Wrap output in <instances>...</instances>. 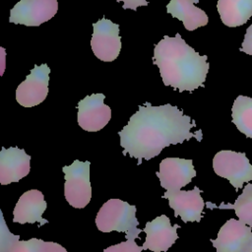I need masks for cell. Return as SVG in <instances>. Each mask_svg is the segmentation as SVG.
I'll use <instances>...</instances> for the list:
<instances>
[{
  "instance_id": "obj_20",
  "label": "cell",
  "mask_w": 252,
  "mask_h": 252,
  "mask_svg": "<svg viewBox=\"0 0 252 252\" xmlns=\"http://www.w3.org/2000/svg\"><path fill=\"white\" fill-rule=\"evenodd\" d=\"M20 239V235H14L10 232L1 212V224H0V252H9L10 248Z\"/></svg>"
},
{
  "instance_id": "obj_16",
  "label": "cell",
  "mask_w": 252,
  "mask_h": 252,
  "mask_svg": "<svg viewBox=\"0 0 252 252\" xmlns=\"http://www.w3.org/2000/svg\"><path fill=\"white\" fill-rule=\"evenodd\" d=\"M199 0H170L166 11L180 20L187 31H194L208 24V16L202 9L195 6Z\"/></svg>"
},
{
  "instance_id": "obj_4",
  "label": "cell",
  "mask_w": 252,
  "mask_h": 252,
  "mask_svg": "<svg viewBox=\"0 0 252 252\" xmlns=\"http://www.w3.org/2000/svg\"><path fill=\"white\" fill-rule=\"evenodd\" d=\"M90 161L76 159L71 165L62 167L65 174L64 196L67 202L74 208H85L92 198V186L90 182Z\"/></svg>"
},
{
  "instance_id": "obj_7",
  "label": "cell",
  "mask_w": 252,
  "mask_h": 252,
  "mask_svg": "<svg viewBox=\"0 0 252 252\" xmlns=\"http://www.w3.org/2000/svg\"><path fill=\"white\" fill-rule=\"evenodd\" d=\"M57 11V0H20L10 11L9 22L38 27L53 18Z\"/></svg>"
},
{
  "instance_id": "obj_21",
  "label": "cell",
  "mask_w": 252,
  "mask_h": 252,
  "mask_svg": "<svg viewBox=\"0 0 252 252\" xmlns=\"http://www.w3.org/2000/svg\"><path fill=\"white\" fill-rule=\"evenodd\" d=\"M41 239L32 238L29 240H17L9 252H38Z\"/></svg>"
},
{
  "instance_id": "obj_18",
  "label": "cell",
  "mask_w": 252,
  "mask_h": 252,
  "mask_svg": "<svg viewBox=\"0 0 252 252\" xmlns=\"http://www.w3.org/2000/svg\"><path fill=\"white\" fill-rule=\"evenodd\" d=\"M206 206L211 210H234L239 220L252 227V183H248L243 188L242 193L237 197L233 204L221 203L217 206L216 204L207 202Z\"/></svg>"
},
{
  "instance_id": "obj_11",
  "label": "cell",
  "mask_w": 252,
  "mask_h": 252,
  "mask_svg": "<svg viewBox=\"0 0 252 252\" xmlns=\"http://www.w3.org/2000/svg\"><path fill=\"white\" fill-rule=\"evenodd\" d=\"M202 190L195 186L192 190L166 191L162 198L168 200L169 207L174 211V217H180L184 222L200 221L205 202L201 197Z\"/></svg>"
},
{
  "instance_id": "obj_19",
  "label": "cell",
  "mask_w": 252,
  "mask_h": 252,
  "mask_svg": "<svg viewBox=\"0 0 252 252\" xmlns=\"http://www.w3.org/2000/svg\"><path fill=\"white\" fill-rule=\"evenodd\" d=\"M231 117L237 129L252 140V97L238 95L231 108Z\"/></svg>"
},
{
  "instance_id": "obj_23",
  "label": "cell",
  "mask_w": 252,
  "mask_h": 252,
  "mask_svg": "<svg viewBox=\"0 0 252 252\" xmlns=\"http://www.w3.org/2000/svg\"><path fill=\"white\" fill-rule=\"evenodd\" d=\"M38 252H67V250L59 243L52 241L46 242L41 239V242L38 247Z\"/></svg>"
},
{
  "instance_id": "obj_25",
  "label": "cell",
  "mask_w": 252,
  "mask_h": 252,
  "mask_svg": "<svg viewBox=\"0 0 252 252\" xmlns=\"http://www.w3.org/2000/svg\"><path fill=\"white\" fill-rule=\"evenodd\" d=\"M122 1L123 4V9H132L134 11L137 10L138 7L140 6H148V1L147 0H118Z\"/></svg>"
},
{
  "instance_id": "obj_13",
  "label": "cell",
  "mask_w": 252,
  "mask_h": 252,
  "mask_svg": "<svg viewBox=\"0 0 252 252\" xmlns=\"http://www.w3.org/2000/svg\"><path fill=\"white\" fill-rule=\"evenodd\" d=\"M177 228H179V224L172 226L168 217L165 215H161L152 221H148L143 229L147 234L146 241L142 245L143 250L149 249L154 252L167 251L178 239Z\"/></svg>"
},
{
  "instance_id": "obj_8",
  "label": "cell",
  "mask_w": 252,
  "mask_h": 252,
  "mask_svg": "<svg viewBox=\"0 0 252 252\" xmlns=\"http://www.w3.org/2000/svg\"><path fill=\"white\" fill-rule=\"evenodd\" d=\"M50 69L46 64L34 65L16 90V99L24 107H32L41 103L48 94Z\"/></svg>"
},
{
  "instance_id": "obj_6",
  "label": "cell",
  "mask_w": 252,
  "mask_h": 252,
  "mask_svg": "<svg viewBox=\"0 0 252 252\" xmlns=\"http://www.w3.org/2000/svg\"><path fill=\"white\" fill-rule=\"evenodd\" d=\"M93 28L91 46L94 55L104 62L115 60L121 50L119 25L103 17L93 24Z\"/></svg>"
},
{
  "instance_id": "obj_9",
  "label": "cell",
  "mask_w": 252,
  "mask_h": 252,
  "mask_svg": "<svg viewBox=\"0 0 252 252\" xmlns=\"http://www.w3.org/2000/svg\"><path fill=\"white\" fill-rule=\"evenodd\" d=\"M103 94H93L78 102L77 120L79 126L88 132L101 130L111 118V109L103 100Z\"/></svg>"
},
{
  "instance_id": "obj_22",
  "label": "cell",
  "mask_w": 252,
  "mask_h": 252,
  "mask_svg": "<svg viewBox=\"0 0 252 252\" xmlns=\"http://www.w3.org/2000/svg\"><path fill=\"white\" fill-rule=\"evenodd\" d=\"M143 247L137 245L135 239H126L115 245H111L103 250V252H142Z\"/></svg>"
},
{
  "instance_id": "obj_24",
  "label": "cell",
  "mask_w": 252,
  "mask_h": 252,
  "mask_svg": "<svg viewBox=\"0 0 252 252\" xmlns=\"http://www.w3.org/2000/svg\"><path fill=\"white\" fill-rule=\"evenodd\" d=\"M239 50L252 56V24L246 30V33Z\"/></svg>"
},
{
  "instance_id": "obj_3",
  "label": "cell",
  "mask_w": 252,
  "mask_h": 252,
  "mask_svg": "<svg viewBox=\"0 0 252 252\" xmlns=\"http://www.w3.org/2000/svg\"><path fill=\"white\" fill-rule=\"evenodd\" d=\"M136 207L120 199L106 201L95 218V224L102 232H125L126 239H136L142 229L138 228Z\"/></svg>"
},
{
  "instance_id": "obj_17",
  "label": "cell",
  "mask_w": 252,
  "mask_h": 252,
  "mask_svg": "<svg viewBox=\"0 0 252 252\" xmlns=\"http://www.w3.org/2000/svg\"><path fill=\"white\" fill-rule=\"evenodd\" d=\"M217 8L221 22L230 28L243 26L252 16V0H219Z\"/></svg>"
},
{
  "instance_id": "obj_14",
  "label": "cell",
  "mask_w": 252,
  "mask_h": 252,
  "mask_svg": "<svg viewBox=\"0 0 252 252\" xmlns=\"http://www.w3.org/2000/svg\"><path fill=\"white\" fill-rule=\"evenodd\" d=\"M31 157L18 147H2L0 152V183L18 182L30 172Z\"/></svg>"
},
{
  "instance_id": "obj_10",
  "label": "cell",
  "mask_w": 252,
  "mask_h": 252,
  "mask_svg": "<svg viewBox=\"0 0 252 252\" xmlns=\"http://www.w3.org/2000/svg\"><path fill=\"white\" fill-rule=\"evenodd\" d=\"M160 186L166 191H177L189 184L196 176L192 159L180 158H165L159 163V170L156 172Z\"/></svg>"
},
{
  "instance_id": "obj_26",
  "label": "cell",
  "mask_w": 252,
  "mask_h": 252,
  "mask_svg": "<svg viewBox=\"0 0 252 252\" xmlns=\"http://www.w3.org/2000/svg\"><path fill=\"white\" fill-rule=\"evenodd\" d=\"M242 252H252V239L250 240V242L246 245V247L244 248V250Z\"/></svg>"
},
{
  "instance_id": "obj_2",
  "label": "cell",
  "mask_w": 252,
  "mask_h": 252,
  "mask_svg": "<svg viewBox=\"0 0 252 252\" xmlns=\"http://www.w3.org/2000/svg\"><path fill=\"white\" fill-rule=\"evenodd\" d=\"M207 55H200L188 45L177 32L173 37L164 35L155 45L153 63L159 69L165 86H170L180 93H190L204 87L210 64Z\"/></svg>"
},
{
  "instance_id": "obj_15",
  "label": "cell",
  "mask_w": 252,
  "mask_h": 252,
  "mask_svg": "<svg viewBox=\"0 0 252 252\" xmlns=\"http://www.w3.org/2000/svg\"><path fill=\"white\" fill-rule=\"evenodd\" d=\"M46 209V202L42 192L32 189L25 192L17 202L13 211V221L21 224L39 222L38 226L48 223L47 220L42 218Z\"/></svg>"
},
{
  "instance_id": "obj_1",
  "label": "cell",
  "mask_w": 252,
  "mask_h": 252,
  "mask_svg": "<svg viewBox=\"0 0 252 252\" xmlns=\"http://www.w3.org/2000/svg\"><path fill=\"white\" fill-rule=\"evenodd\" d=\"M196 126L190 116L184 115L177 106L166 103L153 106L150 102L139 105L126 126L118 132L123 155L149 160L160 154L163 148L177 145L195 137L202 140V131L191 132Z\"/></svg>"
},
{
  "instance_id": "obj_5",
  "label": "cell",
  "mask_w": 252,
  "mask_h": 252,
  "mask_svg": "<svg viewBox=\"0 0 252 252\" xmlns=\"http://www.w3.org/2000/svg\"><path fill=\"white\" fill-rule=\"evenodd\" d=\"M213 168L216 174L227 179L236 190L245 182L252 181V164L245 153L220 151L213 158Z\"/></svg>"
},
{
  "instance_id": "obj_12",
  "label": "cell",
  "mask_w": 252,
  "mask_h": 252,
  "mask_svg": "<svg viewBox=\"0 0 252 252\" xmlns=\"http://www.w3.org/2000/svg\"><path fill=\"white\" fill-rule=\"evenodd\" d=\"M251 239V226L239 220L230 219L220 228L218 237L211 239V242L217 252H242Z\"/></svg>"
}]
</instances>
